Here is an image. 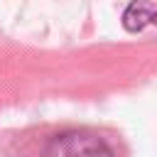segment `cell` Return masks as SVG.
I'll return each instance as SVG.
<instances>
[{
    "instance_id": "7a4b0ae2",
    "label": "cell",
    "mask_w": 157,
    "mask_h": 157,
    "mask_svg": "<svg viewBox=\"0 0 157 157\" xmlns=\"http://www.w3.org/2000/svg\"><path fill=\"white\" fill-rule=\"evenodd\" d=\"M157 22V5L152 0H132L123 12V27L128 32H142Z\"/></svg>"
},
{
    "instance_id": "6da1fadb",
    "label": "cell",
    "mask_w": 157,
    "mask_h": 157,
    "mask_svg": "<svg viewBox=\"0 0 157 157\" xmlns=\"http://www.w3.org/2000/svg\"><path fill=\"white\" fill-rule=\"evenodd\" d=\"M47 157H115L113 150L91 130H66L49 140Z\"/></svg>"
}]
</instances>
